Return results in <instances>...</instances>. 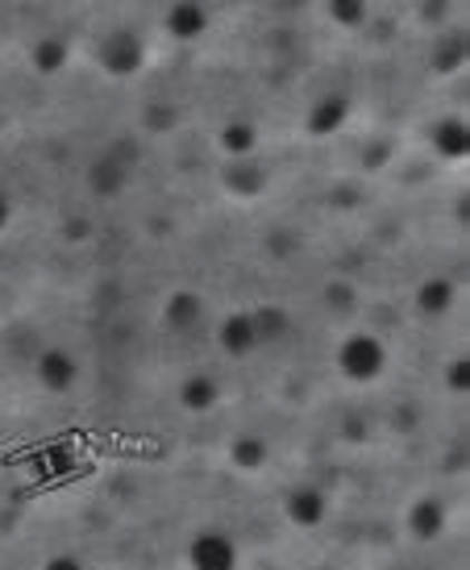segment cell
I'll use <instances>...</instances> for the list:
<instances>
[{
	"mask_svg": "<svg viewBox=\"0 0 470 570\" xmlns=\"http://www.w3.org/2000/svg\"><path fill=\"white\" fill-rule=\"evenodd\" d=\"M388 363H392V354L383 346V337L371 330H354L345 333L337 350H333V366H337V375L345 383H354V387H371L388 375Z\"/></svg>",
	"mask_w": 470,
	"mask_h": 570,
	"instance_id": "6da1fadb",
	"label": "cell"
},
{
	"mask_svg": "<svg viewBox=\"0 0 470 570\" xmlns=\"http://www.w3.org/2000/svg\"><path fill=\"white\" fill-rule=\"evenodd\" d=\"M96 67L109 80H134L146 67V38L138 30H109L96 42Z\"/></svg>",
	"mask_w": 470,
	"mask_h": 570,
	"instance_id": "7a4b0ae2",
	"label": "cell"
},
{
	"mask_svg": "<svg viewBox=\"0 0 470 570\" xmlns=\"http://www.w3.org/2000/svg\"><path fill=\"white\" fill-rule=\"evenodd\" d=\"M188 570H242V550L225 529H200L188 538Z\"/></svg>",
	"mask_w": 470,
	"mask_h": 570,
	"instance_id": "3957f363",
	"label": "cell"
},
{
	"mask_svg": "<svg viewBox=\"0 0 470 570\" xmlns=\"http://www.w3.org/2000/svg\"><path fill=\"white\" fill-rule=\"evenodd\" d=\"M404 529L417 546H433V541H441L445 529H450V504H445L441 495H417L404 512Z\"/></svg>",
	"mask_w": 470,
	"mask_h": 570,
	"instance_id": "277c9868",
	"label": "cell"
},
{
	"mask_svg": "<svg viewBox=\"0 0 470 570\" xmlns=\"http://www.w3.org/2000/svg\"><path fill=\"white\" fill-rule=\"evenodd\" d=\"M283 517L292 529H304V533H313L321 524L330 521V495L325 488H316V483H296V488H287L283 495Z\"/></svg>",
	"mask_w": 470,
	"mask_h": 570,
	"instance_id": "5b68a950",
	"label": "cell"
},
{
	"mask_svg": "<svg viewBox=\"0 0 470 570\" xmlns=\"http://www.w3.org/2000/svg\"><path fill=\"white\" fill-rule=\"evenodd\" d=\"M33 380L42 383V392H50V396H67L79 383V358L59 346L42 350L38 363H33Z\"/></svg>",
	"mask_w": 470,
	"mask_h": 570,
	"instance_id": "8992f818",
	"label": "cell"
},
{
	"mask_svg": "<svg viewBox=\"0 0 470 570\" xmlns=\"http://www.w3.org/2000/svg\"><path fill=\"white\" fill-rule=\"evenodd\" d=\"M350 112H354V105H350L345 92L316 96L313 105H309V112H304V134H309V138H333V134L345 129Z\"/></svg>",
	"mask_w": 470,
	"mask_h": 570,
	"instance_id": "52a82bcc",
	"label": "cell"
},
{
	"mask_svg": "<svg viewBox=\"0 0 470 570\" xmlns=\"http://www.w3.org/2000/svg\"><path fill=\"white\" fill-rule=\"evenodd\" d=\"M221 396H225V387H221V380L208 375V371H192V375H184L179 387H175V404L184 412H192V416L213 412L221 404Z\"/></svg>",
	"mask_w": 470,
	"mask_h": 570,
	"instance_id": "ba28073f",
	"label": "cell"
},
{
	"mask_svg": "<svg viewBox=\"0 0 470 570\" xmlns=\"http://www.w3.org/2000/svg\"><path fill=\"white\" fill-rule=\"evenodd\" d=\"M258 346H263V342H258V330H254L251 313H229V317H221V325H217V350L225 354V358L242 363V358H251Z\"/></svg>",
	"mask_w": 470,
	"mask_h": 570,
	"instance_id": "9c48e42d",
	"label": "cell"
},
{
	"mask_svg": "<svg viewBox=\"0 0 470 570\" xmlns=\"http://www.w3.org/2000/svg\"><path fill=\"white\" fill-rule=\"evenodd\" d=\"M258 146H263V134H258V126L246 121V117H234V121H225V126L217 129V150L229 163L254 159V155H258Z\"/></svg>",
	"mask_w": 470,
	"mask_h": 570,
	"instance_id": "30bf717a",
	"label": "cell"
},
{
	"mask_svg": "<svg viewBox=\"0 0 470 570\" xmlns=\"http://www.w3.org/2000/svg\"><path fill=\"white\" fill-rule=\"evenodd\" d=\"M454 304H458V287H454V279H445V275H429V279H421L417 292H412V308H417L424 321L445 317Z\"/></svg>",
	"mask_w": 470,
	"mask_h": 570,
	"instance_id": "8fae6325",
	"label": "cell"
},
{
	"mask_svg": "<svg viewBox=\"0 0 470 570\" xmlns=\"http://www.w3.org/2000/svg\"><path fill=\"white\" fill-rule=\"evenodd\" d=\"M200 321H204V296L200 292L179 287V292H172V296L163 301V330L188 333V330H196Z\"/></svg>",
	"mask_w": 470,
	"mask_h": 570,
	"instance_id": "7c38bea8",
	"label": "cell"
},
{
	"mask_svg": "<svg viewBox=\"0 0 470 570\" xmlns=\"http://www.w3.org/2000/svg\"><path fill=\"white\" fill-rule=\"evenodd\" d=\"M429 146H433V155H441L445 163L467 159V150H470L467 121H458V117H441V121H433V126H429Z\"/></svg>",
	"mask_w": 470,
	"mask_h": 570,
	"instance_id": "4fadbf2b",
	"label": "cell"
},
{
	"mask_svg": "<svg viewBox=\"0 0 470 570\" xmlns=\"http://www.w3.org/2000/svg\"><path fill=\"white\" fill-rule=\"evenodd\" d=\"M126 188H129V167L117 163L112 155H100V159L88 167V191L100 196V200H117Z\"/></svg>",
	"mask_w": 470,
	"mask_h": 570,
	"instance_id": "5bb4252c",
	"label": "cell"
},
{
	"mask_svg": "<svg viewBox=\"0 0 470 570\" xmlns=\"http://www.w3.org/2000/svg\"><path fill=\"white\" fill-rule=\"evenodd\" d=\"M163 30L167 38L175 42H196L208 33V13H204L200 4H172L167 13H163Z\"/></svg>",
	"mask_w": 470,
	"mask_h": 570,
	"instance_id": "9a60e30c",
	"label": "cell"
},
{
	"mask_svg": "<svg viewBox=\"0 0 470 570\" xmlns=\"http://www.w3.org/2000/svg\"><path fill=\"white\" fill-rule=\"evenodd\" d=\"M67 63H71V42L59 38V33H47V38H38V42L30 47V67L42 76V80L67 71Z\"/></svg>",
	"mask_w": 470,
	"mask_h": 570,
	"instance_id": "2e32d148",
	"label": "cell"
},
{
	"mask_svg": "<svg viewBox=\"0 0 470 570\" xmlns=\"http://www.w3.org/2000/svg\"><path fill=\"white\" fill-rule=\"evenodd\" d=\"M267 462H271L267 438H258V433H237L234 442H229V466L242 471V475H258Z\"/></svg>",
	"mask_w": 470,
	"mask_h": 570,
	"instance_id": "e0dca14e",
	"label": "cell"
},
{
	"mask_svg": "<svg viewBox=\"0 0 470 570\" xmlns=\"http://www.w3.org/2000/svg\"><path fill=\"white\" fill-rule=\"evenodd\" d=\"M221 184H225V191L229 196H237V200H254V196H263L267 191V171L258 167V163H229L225 167V175H221Z\"/></svg>",
	"mask_w": 470,
	"mask_h": 570,
	"instance_id": "ac0fdd59",
	"label": "cell"
},
{
	"mask_svg": "<svg viewBox=\"0 0 470 570\" xmlns=\"http://www.w3.org/2000/svg\"><path fill=\"white\" fill-rule=\"evenodd\" d=\"M251 317H254V330H258V342H263V346L287 337V330H292V317H287V308H280V304H263V308H254Z\"/></svg>",
	"mask_w": 470,
	"mask_h": 570,
	"instance_id": "d6986e66",
	"label": "cell"
},
{
	"mask_svg": "<svg viewBox=\"0 0 470 570\" xmlns=\"http://www.w3.org/2000/svg\"><path fill=\"white\" fill-rule=\"evenodd\" d=\"M462 63H467V42H462V38H441L438 47H433V55H429V67H433L438 76H450V71H458Z\"/></svg>",
	"mask_w": 470,
	"mask_h": 570,
	"instance_id": "ffe728a7",
	"label": "cell"
},
{
	"mask_svg": "<svg viewBox=\"0 0 470 570\" xmlns=\"http://www.w3.org/2000/svg\"><path fill=\"white\" fill-rule=\"evenodd\" d=\"M325 13H330V21L333 26H342V30H362V26L371 21V9L359 4V0H333Z\"/></svg>",
	"mask_w": 470,
	"mask_h": 570,
	"instance_id": "44dd1931",
	"label": "cell"
},
{
	"mask_svg": "<svg viewBox=\"0 0 470 570\" xmlns=\"http://www.w3.org/2000/svg\"><path fill=\"white\" fill-rule=\"evenodd\" d=\"M337 438H342L345 445H362V442H371V416L366 412H345L342 421H337Z\"/></svg>",
	"mask_w": 470,
	"mask_h": 570,
	"instance_id": "7402d4cb",
	"label": "cell"
},
{
	"mask_svg": "<svg viewBox=\"0 0 470 570\" xmlns=\"http://www.w3.org/2000/svg\"><path fill=\"white\" fill-rule=\"evenodd\" d=\"M445 392H450V396H467L470 392V363L462 354L445 363Z\"/></svg>",
	"mask_w": 470,
	"mask_h": 570,
	"instance_id": "603a6c76",
	"label": "cell"
},
{
	"mask_svg": "<svg viewBox=\"0 0 470 570\" xmlns=\"http://www.w3.org/2000/svg\"><path fill=\"white\" fill-rule=\"evenodd\" d=\"M172 126H175V109H172V105H163V100H150V105L141 109V129L158 134V129H172Z\"/></svg>",
	"mask_w": 470,
	"mask_h": 570,
	"instance_id": "cb8c5ba5",
	"label": "cell"
},
{
	"mask_svg": "<svg viewBox=\"0 0 470 570\" xmlns=\"http://www.w3.org/2000/svg\"><path fill=\"white\" fill-rule=\"evenodd\" d=\"M392 159V146L388 142H375L362 150V171H383V163Z\"/></svg>",
	"mask_w": 470,
	"mask_h": 570,
	"instance_id": "d4e9b609",
	"label": "cell"
},
{
	"mask_svg": "<svg viewBox=\"0 0 470 570\" xmlns=\"http://www.w3.org/2000/svg\"><path fill=\"white\" fill-rule=\"evenodd\" d=\"M88 234H92V222H84V217H67L63 222V242H88Z\"/></svg>",
	"mask_w": 470,
	"mask_h": 570,
	"instance_id": "484cf974",
	"label": "cell"
},
{
	"mask_svg": "<svg viewBox=\"0 0 470 570\" xmlns=\"http://www.w3.org/2000/svg\"><path fill=\"white\" fill-rule=\"evenodd\" d=\"M42 570H88V567H84L76 554H50L47 562H42Z\"/></svg>",
	"mask_w": 470,
	"mask_h": 570,
	"instance_id": "4316f807",
	"label": "cell"
},
{
	"mask_svg": "<svg viewBox=\"0 0 470 570\" xmlns=\"http://www.w3.org/2000/svg\"><path fill=\"white\" fill-rule=\"evenodd\" d=\"M325 301L337 304V308H350V301H354V292H350L345 284H330V287H325Z\"/></svg>",
	"mask_w": 470,
	"mask_h": 570,
	"instance_id": "83f0119b",
	"label": "cell"
},
{
	"mask_svg": "<svg viewBox=\"0 0 470 570\" xmlns=\"http://www.w3.org/2000/svg\"><path fill=\"white\" fill-rule=\"evenodd\" d=\"M13 225V196L9 191H0V234Z\"/></svg>",
	"mask_w": 470,
	"mask_h": 570,
	"instance_id": "f1b7e54d",
	"label": "cell"
},
{
	"mask_svg": "<svg viewBox=\"0 0 470 570\" xmlns=\"http://www.w3.org/2000/svg\"><path fill=\"white\" fill-rule=\"evenodd\" d=\"M0 138H4V121H0Z\"/></svg>",
	"mask_w": 470,
	"mask_h": 570,
	"instance_id": "f546056e",
	"label": "cell"
}]
</instances>
